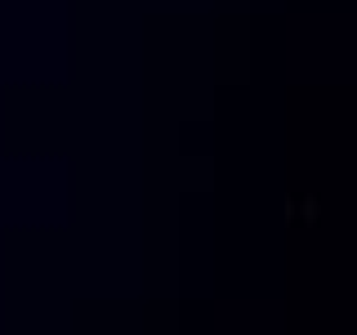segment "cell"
Listing matches in <instances>:
<instances>
[]
</instances>
